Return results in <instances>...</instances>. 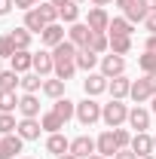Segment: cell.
I'll list each match as a JSON object with an SVG mask.
<instances>
[{
    "label": "cell",
    "instance_id": "cell-57",
    "mask_svg": "<svg viewBox=\"0 0 156 159\" xmlns=\"http://www.w3.org/2000/svg\"><path fill=\"white\" fill-rule=\"evenodd\" d=\"M74 3H83V0H74Z\"/></svg>",
    "mask_w": 156,
    "mask_h": 159
},
{
    "label": "cell",
    "instance_id": "cell-2",
    "mask_svg": "<svg viewBox=\"0 0 156 159\" xmlns=\"http://www.w3.org/2000/svg\"><path fill=\"white\" fill-rule=\"evenodd\" d=\"M101 107L104 104H98L95 98L86 95L83 101H77V122L80 125H95L98 119H101Z\"/></svg>",
    "mask_w": 156,
    "mask_h": 159
},
{
    "label": "cell",
    "instance_id": "cell-24",
    "mask_svg": "<svg viewBox=\"0 0 156 159\" xmlns=\"http://www.w3.org/2000/svg\"><path fill=\"white\" fill-rule=\"evenodd\" d=\"M74 74H77V61L74 58H55V77L58 80H74Z\"/></svg>",
    "mask_w": 156,
    "mask_h": 159
},
{
    "label": "cell",
    "instance_id": "cell-13",
    "mask_svg": "<svg viewBox=\"0 0 156 159\" xmlns=\"http://www.w3.org/2000/svg\"><path fill=\"white\" fill-rule=\"evenodd\" d=\"M25 141L19 135H0V159H16V153H21Z\"/></svg>",
    "mask_w": 156,
    "mask_h": 159
},
{
    "label": "cell",
    "instance_id": "cell-46",
    "mask_svg": "<svg viewBox=\"0 0 156 159\" xmlns=\"http://www.w3.org/2000/svg\"><path fill=\"white\" fill-rule=\"evenodd\" d=\"M147 77V83H150V89H153V95H156V74H144Z\"/></svg>",
    "mask_w": 156,
    "mask_h": 159
},
{
    "label": "cell",
    "instance_id": "cell-41",
    "mask_svg": "<svg viewBox=\"0 0 156 159\" xmlns=\"http://www.w3.org/2000/svg\"><path fill=\"white\" fill-rule=\"evenodd\" d=\"M144 28H147V34H156V12H150L144 19Z\"/></svg>",
    "mask_w": 156,
    "mask_h": 159
},
{
    "label": "cell",
    "instance_id": "cell-7",
    "mask_svg": "<svg viewBox=\"0 0 156 159\" xmlns=\"http://www.w3.org/2000/svg\"><path fill=\"white\" fill-rule=\"evenodd\" d=\"M107 83H110V80L104 77L101 70H98V74H86V80H83V92H86L89 98H95V95H101V92H107Z\"/></svg>",
    "mask_w": 156,
    "mask_h": 159
},
{
    "label": "cell",
    "instance_id": "cell-8",
    "mask_svg": "<svg viewBox=\"0 0 156 159\" xmlns=\"http://www.w3.org/2000/svg\"><path fill=\"white\" fill-rule=\"evenodd\" d=\"M129 129H132V132H147V129H150V110L141 107V104H135V107L129 110Z\"/></svg>",
    "mask_w": 156,
    "mask_h": 159
},
{
    "label": "cell",
    "instance_id": "cell-33",
    "mask_svg": "<svg viewBox=\"0 0 156 159\" xmlns=\"http://www.w3.org/2000/svg\"><path fill=\"white\" fill-rule=\"evenodd\" d=\"M58 16H61V21H67V25H74V21H80V3H64L58 9Z\"/></svg>",
    "mask_w": 156,
    "mask_h": 159
},
{
    "label": "cell",
    "instance_id": "cell-35",
    "mask_svg": "<svg viewBox=\"0 0 156 159\" xmlns=\"http://www.w3.org/2000/svg\"><path fill=\"white\" fill-rule=\"evenodd\" d=\"M12 110H19L16 92H0V113H12Z\"/></svg>",
    "mask_w": 156,
    "mask_h": 159
},
{
    "label": "cell",
    "instance_id": "cell-29",
    "mask_svg": "<svg viewBox=\"0 0 156 159\" xmlns=\"http://www.w3.org/2000/svg\"><path fill=\"white\" fill-rule=\"evenodd\" d=\"M25 28H28L31 34H43V31H46V21H43V16H40L37 9H28V12H25Z\"/></svg>",
    "mask_w": 156,
    "mask_h": 159
},
{
    "label": "cell",
    "instance_id": "cell-40",
    "mask_svg": "<svg viewBox=\"0 0 156 159\" xmlns=\"http://www.w3.org/2000/svg\"><path fill=\"white\" fill-rule=\"evenodd\" d=\"M12 3H16V9H25V12H28V9H34V6H40L43 0H12Z\"/></svg>",
    "mask_w": 156,
    "mask_h": 159
},
{
    "label": "cell",
    "instance_id": "cell-10",
    "mask_svg": "<svg viewBox=\"0 0 156 159\" xmlns=\"http://www.w3.org/2000/svg\"><path fill=\"white\" fill-rule=\"evenodd\" d=\"M86 25H89L92 31L107 34V28H110V16H107V9H104V6H92V9H89V19H86Z\"/></svg>",
    "mask_w": 156,
    "mask_h": 159
},
{
    "label": "cell",
    "instance_id": "cell-44",
    "mask_svg": "<svg viewBox=\"0 0 156 159\" xmlns=\"http://www.w3.org/2000/svg\"><path fill=\"white\" fill-rule=\"evenodd\" d=\"M12 6H16L12 0H0V19H3V16H9V9H12Z\"/></svg>",
    "mask_w": 156,
    "mask_h": 159
},
{
    "label": "cell",
    "instance_id": "cell-12",
    "mask_svg": "<svg viewBox=\"0 0 156 159\" xmlns=\"http://www.w3.org/2000/svg\"><path fill=\"white\" fill-rule=\"evenodd\" d=\"M9 64H12L16 74H28V70H34V52L31 49H16V55L9 58Z\"/></svg>",
    "mask_w": 156,
    "mask_h": 159
},
{
    "label": "cell",
    "instance_id": "cell-15",
    "mask_svg": "<svg viewBox=\"0 0 156 159\" xmlns=\"http://www.w3.org/2000/svg\"><path fill=\"white\" fill-rule=\"evenodd\" d=\"M19 113H21L25 119H40V98L25 92V95L19 98Z\"/></svg>",
    "mask_w": 156,
    "mask_h": 159
},
{
    "label": "cell",
    "instance_id": "cell-48",
    "mask_svg": "<svg viewBox=\"0 0 156 159\" xmlns=\"http://www.w3.org/2000/svg\"><path fill=\"white\" fill-rule=\"evenodd\" d=\"M107 3H113V0H92V6H107Z\"/></svg>",
    "mask_w": 156,
    "mask_h": 159
},
{
    "label": "cell",
    "instance_id": "cell-37",
    "mask_svg": "<svg viewBox=\"0 0 156 159\" xmlns=\"http://www.w3.org/2000/svg\"><path fill=\"white\" fill-rule=\"evenodd\" d=\"M113 138H117V144H119V150H126V147H132V138H135V132H129V129H113Z\"/></svg>",
    "mask_w": 156,
    "mask_h": 159
},
{
    "label": "cell",
    "instance_id": "cell-49",
    "mask_svg": "<svg viewBox=\"0 0 156 159\" xmlns=\"http://www.w3.org/2000/svg\"><path fill=\"white\" fill-rule=\"evenodd\" d=\"M49 3H52V6H58V9H61V6H64V3H71V0H49Z\"/></svg>",
    "mask_w": 156,
    "mask_h": 159
},
{
    "label": "cell",
    "instance_id": "cell-53",
    "mask_svg": "<svg viewBox=\"0 0 156 159\" xmlns=\"http://www.w3.org/2000/svg\"><path fill=\"white\" fill-rule=\"evenodd\" d=\"M141 159H156V156H141Z\"/></svg>",
    "mask_w": 156,
    "mask_h": 159
},
{
    "label": "cell",
    "instance_id": "cell-54",
    "mask_svg": "<svg viewBox=\"0 0 156 159\" xmlns=\"http://www.w3.org/2000/svg\"><path fill=\"white\" fill-rule=\"evenodd\" d=\"M153 150H156V135H153Z\"/></svg>",
    "mask_w": 156,
    "mask_h": 159
},
{
    "label": "cell",
    "instance_id": "cell-5",
    "mask_svg": "<svg viewBox=\"0 0 156 159\" xmlns=\"http://www.w3.org/2000/svg\"><path fill=\"white\" fill-rule=\"evenodd\" d=\"M34 74L46 80L49 74H55V58H52V49H40L34 52Z\"/></svg>",
    "mask_w": 156,
    "mask_h": 159
},
{
    "label": "cell",
    "instance_id": "cell-38",
    "mask_svg": "<svg viewBox=\"0 0 156 159\" xmlns=\"http://www.w3.org/2000/svg\"><path fill=\"white\" fill-rule=\"evenodd\" d=\"M138 67H141L144 74H156V55H153V52H144V55H138Z\"/></svg>",
    "mask_w": 156,
    "mask_h": 159
},
{
    "label": "cell",
    "instance_id": "cell-11",
    "mask_svg": "<svg viewBox=\"0 0 156 159\" xmlns=\"http://www.w3.org/2000/svg\"><path fill=\"white\" fill-rule=\"evenodd\" d=\"M64 28H61L58 21H55V25H46V31H43V34H40V43H43V46H46V49H55V46H58V43H64Z\"/></svg>",
    "mask_w": 156,
    "mask_h": 159
},
{
    "label": "cell",
    "instance_id": "cell-1",
    "mask_svg": "<svg viewBox=\"0 0 156 159\" xmlns=\"http://www.w3.org/2000/svg\"><path fill=\"white\" fill-rule=\"evenodd\" d=\"M101 119L107 129H119L122 122H129V104H122L119 98H110L101 107Z\"/></svg>",
    "mask_w": 156,
    "mask_h": 159
},
{
    "label": "cell",
    "instance_id": "cell-14",
    "mask_svg": "<svg viewBox=\"0 0 156 159\" xmlns=\"http://www.w3.org/2000/svg\"><path fill=\"white\" fill-rule=\"evenodd\" d=\"M40 132H43V125H40V119H19V129H16V135H19L21 141H37Z\"/></svg>",
    "mask_w": 156,
    "mask_h": 159
},
{
    "label": "cell",
    "instance_id": "cell-27",
    "mask_svg": "<svg viewBox=\"0 0 156 159\" xmlns=\"http://www.w3.org/2000/svg\"><path fill=\"white\" fill-rule=\"evenodd\" d=\"M52 113H58V116L67 122V119H74V116H77V104H74L71 98H58L55 104H52Z\"/></svg>",
    "mask_w": 156,
    "mask_h": 159
},
{
    "label": "cell",
    "instance_id": "cell-51",
    "mask_svg": "<svg viewBox=\"0 0 156 159\" xmlns=\"http://www.w3.org/2000/svg\"><path fill=\"white\" fill-rule=\"evenodd\" d=\"M58 159H77V156H74V153H64V156H58Z\"/></svg>",
    "mask_w": 156,
    "mask_h": 159
},
{
    "label": "cell",
    "instance_id": "cell-4",
    "mask_svg": "<svg viewBox=\"0 0 156 159\" xmlns=\"http://www.w3.org/2000/svg\"><path fill=\"white\" fill-rule=\"evenodd\" d=\"M71 153L77 159H89V156L98 153V144H95V138H89V135H80V138L71 141Z\"/></svg>",
    "mask_w": 156,
    "mask_h": 159
},
{
    "label": "cell",
    "instance_id": "cell-50",
    "mask_svg": "<svg viewBox=\"0 0 156 159\" xmlns=\"http://www.w3.org/2000/svg\"><path fill=\"white\" fill-rule=\"evenodd\" d=\"M150 110H153V113H156V95H153V98H150Z\"/></svg>",
    "mask_w": 156,
    "mask_h": 159
},
{
    "label": "cell",
    "instance_id": "cell-9",
    "mask_svg": "<svg viewBox=\"0 0 156 159\" xmlns=\"http://www.w3.org/2000/svg\"><path fill=\"white\" fill-rule=\"evenodd\" d=\"M95 144H98V153L101 156H107V159H113L119 153V144H117V138H113V129H107V132H101L95 138Z\"/></svg>",
    "mask_w": 156,
    "mask_h": 159
},
{
    "label": "cell",
    "instance_id": "cell-56",
    "mask_svg": "<svg viewBox=\"0 0 156 159\" xmlns=\"http://www.w3.org/2000/svg\"><path fill=\"white\" fill-rule=\"evenodd\" d=\"M19 159H31V156H19Z\"/></svg>",
    "mask_w": 156,
    "mask_h": 159
},
{
    "label": "cell",
    "instance_id": "cell-21",
    "mask_svg": "<svg viewBox=\"0 0 156 159\" xmlns=\"http://www.w3.org/2000/svg\"><path fill=\"white\" fill-rule=\"evenodd\" d=\"M74 61H77V70H86V74H92V67L101 61V55H98V52H92V49H80Z\"/></svg>",
    "mask_w": 156,
    "mask_h": 159
},
{
    "label": "cell",
    "instance_id": "cell-23",
    "mask_svg": "<svg viewBox=\"0 0 156 159\" xmlns=\"http://www.w3.org/2000/svg\"><path fill=\"white\" fill-rule=\"evenodd\" d=\"M9 40H12V46L16 49H31V40H34V34L21 25V28H12L9 31Z\"/></svg>",
    "mask_w": 156,
    "mask_h": 159
},
{
    "label": "cell",
    "instance_id": "cell-19",
    "mask_svg": "<svg viewBox=\"0 0 156 159\" xmlns=\"http://www.w3.org/2000/svg\"><path fill=\"white\" fill-rule=\"evenodd\" d=\"M46 150L58 159V156H64V153H71V141L64 138L61 132H55V135H49V138H46Z\"/></svg>",
    "mask_w": 156,
    "mask_h": 159
},
{
    "label": "cell",
    "instance_id": "cell-20",
    "mask_svg": "<svg viewBox=\"0 0 156 159\" xmlns=\"http://www.w3.org/2000/svg\"><path fill=\"white\" fill-rule=\"evenodd\" d=\"M19 89H21V92H28V95H37V92H43V77L34 74V70H28V74H21Z\"/></svg>",
    "mask_w": 156,
    "mask_h": 159
},
{
    "label": "cell",
    "instance_id": "cell-45",
    "mask_svg": "<svg viewBox=\"0 0 156 159\" xmlns=\"http://www.w3.org/2000/svg\"><path fill=\"white\" fill-rule=\"evenodd\" d=\"M113 3H117L119 9H122V12H126V9H129V6H135L138 0H113Z\"/></svg>",
    "mask_w": 156,
    "mask_h": 159
},
{
    "label": "cell",
    "instance_id": "cell-47",
    "mask_svg": "<svg viewBox=\"0 0 156 159\" xmlns=\"http://www.w3.org/2000/svg\"><path fill=\"white\" fill-rule=\"evenodd\" d=\"M141 3H144V6L150 9V12H156V0H141Z\"/></svg>",
    "mask_w": 156,
    "mask_h": 159
},
{
    "label": "cell",
    "instance_id": "cell-42",
    "mask_svg": "<svg viewBox=\"0 0 156 159\" xmlns=\"http://www.w3.org/2000/svg\"><path fill=\"white\" fill-rule=\"evenodd\" d=\"M144 52H153V55H156V34H147V43H144Z\"/></svg>",
    "mask_w": 156,
    "mask_h": 159
},
{
    "label": "cell",
    "instance_id": "cell-52",
    "mask_svg": "<svg viewBox=\"0 0 156 159\" xmlns=\"http://www.w3.org/2000/svg\"><path fill=\"white\" fill-rule=\"evenodd\" d=\"M89 159H107V156H101V153H95V156H89Z\"/></svg>",
    "mask_w": 156,
    "mask_h": 159
},
{
    "label": "cell",
    "instance_id": "cell-25",
    "mask_svg": "<svg viewBox=\"0 0 156 159\" xmlns=\"http://www.w3.org/2000/svg\"><path fill=\"white\" fill-rule=\"evenodd\" d=\"M40 125H43V132L55 135V132H61V129H64L67 122H64V119H61L58 113H52V110H49V113H43V116H40Z\"/></svg>",
    "mask_w": 156,
    "mask_h": 159
},
{
    "label": "cell",
    "instance_id": "cell-22",
    "mask_svg": "<svg viewBox=\"0 0 156 159\" xmlns=\"http://www.w3.org/2000/svg\"><path fill=\"white\" fill-rule=\"evenodd\" d=\"M64 89H67V83L58 77H52V80H43V95H49L52 101H58L64 98Z\"/></svg>",
    "mask_w": 156,
    "mask_h": 159
},
{
    "label": "cell",
    "instance_id": "cell-30",
    "mask_svg": "<svg viewBox=\"0 0 156 159\" xmlns=\"http://www.w3.org/2000/svg\"><path fill=\"white\" fill-rule=\"evenodd\" d=\"M107 37H110V52H117V55L132 52V37H122V34H107Z\"/></svg>",
    "mask_w": 156,
    "mask_h": 159
},
{
    "label": "cell",
    "instance_id": "cell-43",
    "mask_svg": "<svg viewBox=\"0 0 156 159\" xmlns=\"http://www.w3.org/2000/svg\"><path fill=\"white\" fill-rule=\"evenodd\" d=\"M113 159H138V153L132 150V147H126V150H119V153H117Z\"/></svg>",
    "mask_w": 156,
    "mask_h": 159
},
{
    "label": "cell",
    "instance_id": "cell-18",
    "mask_svg": "<svg viewBox=\"0 0 156 159\" xmlns=\"http://www.w3.org/2000/svg\"><path fill=\"white\" fill-rule=\"evenodd\" d=\"M129 98L135 101V104H144V101L153 98V89H150V83H147V77H141L132 83V92H129Z\"/></svg>",
    "mask_w": 156,
    "mask_h": 159
},
{
    "label": "cell",
    "instance_id": "cell-36",
    "mask_svg": "<svg viewBox=\"0 0 156 159\" xmlns=\"http://www.w3.org/2000/svg\"><path fill=\"white\" fill-rule=\"evenodd\" d=\"M16 129H19V119L12 113H0V135H16Z\"/></svg>",
    "mask_w": 156,
    "mask_h": 159
},
{
    "label": "cell",
    "instance_id": "cell-3",
    "mask_svg": "<svg viewBox=\"0 0 156 159\" xmlns=\"http://www.w3.org/2000/svg\"><path fill=\"white\" fill-rule=\"evenodd\" d=\"M98 67H101V74H104L107 80L122 77V74H126V58H122V55H117V52H110V55H101Z\"/></svg>",
    "mask_w": 156,
    "mask_h": 159
},
{
    "label": "cell",
    "instance_id": "cell-16",
    "mask_svg": "<svg viewBox=\"0 0 156 159\" xmlns=\"http://www.w3.org/2000/svg\"><path fill=\"white\" fill-rule=\"evenodd\" d=\"M132 150L138 153V159L141 156H153V135H147V132H135V138H132Z\"/></svg>",
    "mask_w": 156,
    "mask_h": 159
},
{
    "label": "cell",
    "instance_id": "cell-32",
    "mask_svg": "<svg viewBox=\"0 0 156 159\" xmlns=\"http://www.w3.org/2000/svg\"><path fill=\"white\" fill-rule=\"evenodd\" d=\"M34 9L43 16V21H46V25H55V21L61 19V16H58V6H52L49 0H46V3H40V6H34Z\"/></svg>",
    "mask_w": 156,
    "mask_h": 159
},
{
    "label": "cell",
    "instance_id": "cell-26",
    "mask_svg": "<svg viewBox=\"0 0 156 159\" xmlns=\"http://www.w3.org/2000/svg\"><path fill=\"white\" fill-rule=\"evenodd\" d=\"M86 49H92L98 55H104V52H110V37L107 34H101V31H92V37H89V46Z\"/></svg>",
    "mask_w": 156,
    "mask_h": 159
},
{
    "label": "cell",
    "instance_id": "cell-55",
    "mask_svg": "<svg viewBox=\"0 0 156 159\" xmlns=\"http://www.w3.org/2000/svg\"><path fill=\"white\" fill-rule=\"evenodd\" d=\"M0 70H3V58H0Z\"/></svg>",
    "mask_w": 156,
    "mask_h": 159
},
{
    "label": "cell",
    "instance_id": "cell-34",
    "mask_svg": "<svg viewBox=\"0 0 156 159\" xmlns=\"http://www.w3.org/2000/svg\"><path fill=\"white\" fill-rule=\"evenodd\" d=\"M147 16H150V9H147V6H144L141 0H138L135 6H129V9H126V19L132 21V25H135V21H144Z\"/></svg>",
    "mask_w": 156,
    "mask_h": 159
},
{
    "label": "cell",
    "instance_id": "cell-31",
    "mask_svg": "<svg viewBox=\"0 0 156 159\" xmlns=\"http://www.w3.org/2000/svg\"><path fill=\"white\" fill-rule=\"evenodd\" d=\"M132 31H135V25L126 19H110V28H107V34H122V37H132Z\"/></svg>",
    "mask_w": 156,
    "mask_h": 159
},
{
    "label": "cell",
    "instance_id": "cell-6",
    "mask_svg": "<svg viewBox=\"0 0 156 159\" xmlns=\"http://www.w3.org/2000/svg\"><path fill=\"white\" fill-rule=\"evenodd\" d=\"M89 37H92V28H89L86 21H74V25L67 28V40H71L77 49H86V46H89Z\"/></svg>",
    "mask_w": 156,
    "mask_h": 159
},
{
    "label": "cell",
    "instance_id": "cell-39",
    "mask_svg": "<svg viewBox=\"0 0 156 159\" xmlns=\"http://www.w3.org/2000/svg\"><path fill=\"white\" fill-rule=\"evenodd\" d=\"M12 55H16V46H12V40L6 34V37H0V58H12Z\"/></svg>",
    "mask_w": 156,
    "mask_h": 159
},
{
    "label": "cell",
    "instance_id": "cell-28",
    "mask_svg": "<svg viewBox=\"0 0 156 159\" xmlns=\"http://www.w3.org/2000/svg\"><path fill=\"white\" fill-rule=\"evenodd\" d=\"M21 83V74H16L12 67L9 70H0V92H16Z\"/></svg>",
    "mask_w": 156,
    "mask_h": 159
},
{
    "label": "cell",
    "instance_id": "cell-17",
    "mask_svg": "<svg viewBox=\"0 0 156 159\" xmlns=\"http://www.w3.org/2000/svg\"><path fill=\"white\" fill-rule=\"evenodd\" d=\"M107 92H110V98H129V92H132V80L126 77V74H122V77H113L110 80V83H107Z\"/></svg>",
    "mask_w": 156,
    "mask_h": 159
}]
</instances>
